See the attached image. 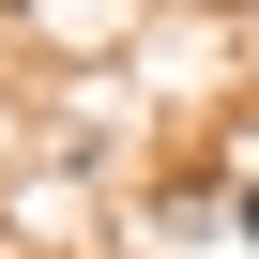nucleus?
Returning a JSON list of instances; mask_svg holds the SVG:
<instances>
[{
    "mask_svg": "<svg viewBox=\"0 0 259 259\" xmlns=\"http://www.w3.org/2000/svg\"><path fill=\"white\" fill-rule=\"evenodd\" d=\"M229 213H244V244H259V183H244V198H229Z\"/></svg>",
    "mask_w": 259,
    "mask_h": 259,
    "instance_id": "nucleus-1",
    "label": "nucleus"
}]
</instances>
